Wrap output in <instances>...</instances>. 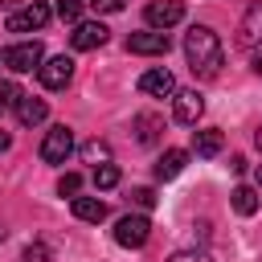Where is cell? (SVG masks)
Instances as JSON below:
<instances>
[{
    "instance_id": "cell-15",
    "label": "cell",
    "mask_w": 262,
    "mask_h": 262,
    "mask_svg": "<svg viewBox=\"0 0 262 262\" xmlns=\"http://www.w3.org/2000/svg\"><path fill=\"white\" fill-rule=\"evenodd\" d=\"M70 209H74V217H78V221H90V225H98V221L106 217V205H102L98 196H74V201H70Z\"/></svg>"
},
{
    "instance_id": "cell-2",
    "label": "cell",
    "mask_w": 262,
    "mask_h": 262,
    "mask_svg": "<svg viewBox=\"0 0 262 262\" xmlns=\"http://www.w3.org/2000/svg\"><path fill=\"white\" fill-rule=\"evenodd\" d=\"M4 66H8L12 74H33V70H41V66H45L41 41H16V45H8V49H4Z\"/></svg>"
},
{
    "instance_id": "cell-4",
    "label": "cell",
    "mask_w": 262,
    "mask_h": 262,
    "mask_svg": "<svg viewBox=\"0 0 262 262\" xmlns=\"http://www.w3.org/2000/svg\"><path fill=\"white\" fill-rule=\"evenodd\" d=\"M70 151H74V131H70L66 123L49 127L45 139H41V160H45V164H66Z\"/></svg>"
},
{
    "instance_id": "cell-7",
    "label": "cell",
    "mask_w": 262,
    "mask_h": 262,
    "mask_svg": "<svg viewBox=\"0 0 262 262\" xmlns=\"http://www.w3.org/2000/svg\"><path fill=\"white\" fill-rule=\"evenodd\" d=\"M127 49L131 53H143V57H164L172 49V37L160 33V29H143V33H131L127 37Z\"/></svg>"
},
{
    "instance_id": "cell-13",
    "label": "cell",
    "mask_w": 262,
    "mask_h": 262,
    "mask_svg": "<svg viewBox=\"0 0 262 262\" xmlns=\"http://www.w3.org/2000/svg\"><path fill=\"white\" fill-rule=\"evenodd\" d=\"M184 164H188V151H180V147H168V151L156 160V180H176V176L184 172Z\"/></svg>"
},
{
    "instance_id": "cell-21",
    "label": "cell",
    "mask_w": 262,
    "mask_h": 262,
    "mask_svg": "<svg viewBox=\"0 0 262 262\" xmlns=\"http://www.w3.org/2000/svg\"><path fill=\"white\" fill-rule=\"evenodd\" d=\"M25 94H20V86L16 82H0V111H8V106H16Z\"/></svg>"
},
{
    "instance_id": "cell-16",
    "label": "cell",
    "mask_w": 262,
    "mask_h": 262,
    "mask_svg": "<svg viewBox=\"0 0 262 262\" xmlns=\"http://www.w3.org/2000/svg\"><path fill=\"white\" fill-rule=\"evenodd\" d=\"M221 147H225V139H221L217 127H209V131H192V151H196V156H217Z\"/></svg>"
},
{
    "instance_id": "cell-25",
    "label": "cell",
    "mask_w": 262,
    "mask_h": 262,
    "mask_svg": "<svg viewBox=\"0 0 262 262\" xmlns=\"http://www.w3.org/2000/svg\"><path fill=\"white\" fill-rule=\"evenodd\" d=\"M131 201H135L139 209H151V205H156V192H151V188H131Z\"/></svg>"
},
{
    "instance_id": "cell-30",
    "label": "cell",
    "mask_w": 262,
    "mask_h": 262,
    "mask_svg": "<svg viewBox=\"0 0 262 262\" xmlns=\"http://www.w3.org/2000/svg\"><path fill=\"white\" fill-rule=\"evenodd\" d=\"M254 143H258V147H262V127H258V135H254Z\"/></svg>"
},
{
    "instance_id": "cell-8",
    "label": "cell",
    "mask_w": 262,
    "mask_h": 262,
    "mask_svg": "<svg viewBox=\"0 0 262 262\" xmlns=\"http://www.w3.org/2000/svg\"><path fill=\"white\" fill-rule=\"evenodd\" d=\"M37 78H41V86H45V90H66V86H70V78H74V61H70L66 53L45 57V66L37 70Z\"/></svg>"
},
{
    "instance_id": "cell-14",
    "label": "cell",
    "mask_w": 262,
    "mask_h": 262,
    "mask_svg": "<svg viewBox=\"0 0 262 262\" xmlns=\"http://www.w3.org/2000/svg\"><path fill=\"white\" fill-rule=\"evenodd\" d=\"M45 115H49V102H45V98H33V94H25V98L16 102V119H20L25 127H37V123H45Z\"/></svg>"
},
{
    "instance_id": "cell-17",
    "label": "cell",
    "mask_w": 262,
    "mask_h": 262,
    "mask_svg": "<svg viewBox=\"0 0 262 262\" xmlns=\"http://www.w3.org/2000/svg\"><path fill=\"white\" fill-rule=\"evenodd\" d=\"M229 201H233V209H237L242 217H254V213H258V192H254L250 184H237V188L229 192Z\"/></svg>"
},
{
    "instance_id": "cell-10",
    "label": "cell",
    "mask_w": 262,
    "mask_h": 262,
    "mask_svg": "<svg viewBox=\"0 0 262 262\" xmlns=\"http://www.w3.org/2000/svg\"><path fill=\"white\" fill-rule=\"evenodd\" d=\"M237 45H242V49H254V45H262V0L246 4L242 20H237Z\"/></svg>"
},
{
    "instance_id": "cell-12",
    "label": "cell",
    "mask_w": 262,
    "mask_h": 262,
    "mask_svg": "<svg viewBox=\"0 0 262 262\" xmlns=\"http://www.w3.org/2000/svg\"><path fill=\"white\" fill-rule=\"evenodd\" d=\"M70 45L74 49H98V45H106V25L102 20H78L74 25V33H70Z\"/></svg>"
},
{
    "instance_id": "cell-11",
    "label": "cell",
    "mask_w": 262,
    "mask_h": 262,
    "mask_svg": "<svg viewBox=\"0 0 262 262\" xmlns=\"http://www.w3.org/2000/svg\"><path fill=\"white\" fill-rule=\"evenodd\" d=\"M139 90L151 94V98H172L176 94V78H172V70L156 66V70H143L139 74Z\"/></svg>"
},
{
    "instance_id": "cell-31",
    "label": "cell",
    "mask_w": 262,
    "mask_h": 262,
    "mask_svg": "<svg viewBox=\"0 0 262 262\" xmlns=\"http://www.w3.org/2000/svg\"><path fill=\"white\" fill-rule=\"evenodd\" d=\"M254 176H258V188H262V164H258V172H254Z\"/></svg>"
},
{
    "instance_id": "cell-5",
    "label": "cell",
    "mask_w": 262,
    "mask_h": 262,
    "mask_svg": "<svg viewBox=\"0 0 262 262\" xmlns=\"http://www.w3.org/2000/svg\"><path fill=\"white\" fill-rule=\"evenodd\" d=\"M49 16H53V8L41 4V0H33V4H25V8H16L8 16V33H37V29L49 25Z\"/></svg>"
},
{
    "instance_id": "cell-33",
    "label": "cell",
    "mask_w": 262,
    "mask_h": 262,
    "mask_svg": "<svg viewBox=\"0 0 262 262\" xmlns=\"http://www.w3.org/2000/svg\"><path fill=\"white\" fill-rule=\"evenodd\" d=\"M0 61H4V57H0Z\"/></svg>"
},
{
    "instance_id": "cell-28",
    "label": "cell",
    "mask_w": 262,
    "mask_h": 262,
    "mask_svg": "<svg viewBox=\"0 0 262 262\" xmlns=\"http://www.w3.org/2000/svg\"><path fill=\"white\" fill-rule=\"evenodd\" d=\"M8 147H12V139H8L4 131H0V151H8Z\"/></svg>"
},
{
    "instance_id": "cell-23",
    "label": "cell",
    "mask_w": 262,
    "mask_h": 262,
    "mask_svg": "<svg viewBox=\"0 0 262 262\" xmlns=\"http://www.w3.org/2000/svg\"><path fill=\"white\" fill-rule=\"evenodd\" d=\"M57 16L70 20V25H78V16H82V0H57Z\"/></svg>"
},
{
    "instance_id": "cell-1",
    "label": "cell",
    "mask_w": 262,
    "mask_h": 262,
    "mask_svg": "<svg viewBox=\"0 0 262 262\" xmlns=\"http://www.w3.org/2000/svg\"><path fill=\"white\" fill-rule=\"evenodd\" d=\"M184 57H188V70L196 78H217L221 74V41L213 29L205 25H192L184 33Z\"/></svg>"
},
{
    "instance_id": "cell-3",
    "label": "cell",
    "mask_w": 262,
    "mask_h": 262,
    "mask_svg": "<svg viewBox=\"0 0 262 262\" xmlns=\"http://www.w3.org/2000/svg\"><path fill=\"white\" fill-rule=\"evenodd\" d=\"M147 237H151V221L143 213H127L115 221V242L123 250H139V246H147Z\"/></svg>"
},
{
    "instance_id": "cell-19",
    "label": "cell",
    "mask_w": 262,
    "mask_h": 262,
    "mask_svg": "<svg viewBox=\"0 0 262 262\" xmlns=\"http://www.w3.org/2000/svg\"><path fill=\"white\" fill-rule=\"evenodd\" d=\"M90 180H94V188H115V184H119V168H115V164H98Z\"/></svg>"
},
{
    "instance_id": "cell-26",
    "label": "cell",
    "mask_w": 262,
    "mask_h": 262,
    "mask_svg": "<svg viewBox=\"0 0 262 262\" xmlns=\"http://www.w3.org/2000/svg\"><path fill=\"white\" fill-rule=\"evenodd\" d=\"M45 258H49L45 242H37V246H29V250H25V262H45Z\"/></svg>"
},
{
    "instance_id": "cell-32",
    "label": "cell",
    "mask_w": 262,
    "mask_h": 262,
    "mask_svg": "<svg viewBox=\"0 0 262 262\" xmlns=\"http://www.w3.org/2000/svg\"><path fill=\"white\" fill-rule=\"evenodd\" d=\"M0 242H4V229H0Z\"/></svg>"
},
{
    "instance_id": "cell-6",
    "label": "cell",
    "mask_w": 262,
    "mask_h": 262,
    "mask_svg": "<svg viewBox=\"0 0 262 262\" xmlns=\"http://www.w3.org/2000/svg\"><path fill=\"white\" fill-rule=\"evenodd\" d=\"M143 16H147V25H151V29L168 33L172 25H180V20H184V4H180V0H151V4L143 8Z\"/></svg>"
},
{
    "instance_id": "cell-18",
    "label": "cell",
    "mask_w": 262,
    "mask_h": 262,
    "mask_svg": "<svg viewBox=\"0 0 262 262\" xmlns=\"http://www.w3.org/2000/svg\"><path fill=\"white\" fill-rule=\"evenodd\" d=\"M82 160L94 164V168H98V164H111V147H106L102 139H86V143H82Z\"/></svg>"
},
{
    "instance_id": "cell-24",
    "label": "cell",
    "mask_w": 262,
    "mask_h": 262,
    "mask_svg": "<svg viewBox=\"0 0 262 262\" xmlns=\"http://www.w3.org/2000/svg\"><path fill=\"white\" fill-rule=\"evenodd\" d=\"M168 262H213L205 250H180V254H172Z\"/></svg>"
},
{
    "instance_id": "cell-22",
    "label": "cell",
    "mask_w": 262,
    "mask_h": 262,
    "mask_svg": "<svg viewBox=\"0 0 262 262\" xmlns=\"http://www.w3.org/2000/svg\"><path fill=\"white\" fill-rule=\"evenodd\" d=\"M78 188H82V176H78V172H66V176L57 180V192H61V196H70V201L78 196Z\"/></svg>"
},
{
    "instance_id": "cell-27",
    "label": "cell",
    "mask_w": 262,
    "mask_h": 262,
    "mask_svg": "<svg viewBox=\"0 0 262 262\" xmlns=\"http://www.w3.org/2000/svg\"><path fill=\"white\" fill-rule=\"evenodd\" d=\"M90 4H94L98 12H119V8H123V0H90Z\"/></svg>"
},
{
    "instance_id": "cell-9",
    "label": "cell",
    "mask_w": 262,
    "mask_h": 262,
    "mask_svg": "<svg viewBox=\"0 0 262 262\" xmlns=\"http://www.w3.org/2000/svg\"><path fill=\"white\" fill-rule=\"evenodd\" d=\"M205 115V98L196 90H176L172 94V119L184 123V127H196V119Z\"/></svg>"
},
{
    "instance_id": "cell-29",
    "label": "cell",
    "mask_w": 262,
    "mask_h": 262,
    "mask_svg": "<svg viewBox=\"0 0 262 262\" xmlns=\"http://www.w3.org/2000/svg\"><path fill=\"white\" fill-rule=\"evenodd\" d=\"M254 74H258V78H262V53H258V57H254Z\"/></svg>"
},
{
    "instance_id": "cell-20",
    "label": "cell",
    "mask_w": 262,
    "mask_h": 262,
    "mask_svg": "<svg viewBox=\"0 0 262 262\" xmlns=\"http://www.w3.org/2000/svg\"><path fill=\"white\" fill-rule=\"evenodd\" d=\"M135 131H139V143H151L156 131H160V119H156V115H139V119H135Z\"/></svg>"
}]
</instances>
